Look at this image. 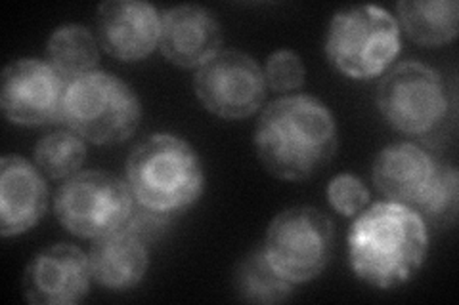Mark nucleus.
I'll use <instances>...</instances> for the list:
<instances>
[{
	"label": "nucleus",
	"instance_id": "f257e3e1",
	"mask_svg": "<svg viewBox=\"0 0 459 305\" xmlns=\"http://www.w3.org/2000/svg\"><path fill=\"white\" fill-rule=\"evenodd\" d=\"M332 111L312 96H285L263 111L255 128L258 161L280 180L303 182L337 153Z\"/></svg>",
	"mask_w": 459,
	"mask_h": 305
},
{
	"label": "nucleus",
	"instance_id": "f03ea898",
	"mask_svg": "<svg viewBox=\"0 0 459 305\" xmlns=\"http://www.w3.org/2000/svg\"><path fill=\"white\" fill-rule=\"evenodd\" d=\"M427 224L411 207L381 200L356 216L349 229V261L358 279L376 288L408 283L423 266Z\"/></svg>",
	"mask_w": 459,
	"mask_h": 305
},
{
	"label": "nucleus",
	"instance_id": "7ed1b4c3",
	"mask_svg": "<svg viewBox=\"0 0 459 305\" xmlns=\"http://www.w3.org/2000/svg\"><path fill=\"white\" fill-rule=\"evenodd\" d=\"M125 172L136 205L161 214L188 208L205 185L197 153L172 134H153L140 141L128 155Z\"/></svg>",
	"mask_w": 459,
	"mask_h": 305
},
{
	"label": "nucleus",
	"instance_id": "20e7f679",
	"mask_svg": "<svg viewBox=\"0 0 459 305\" xmlns=\"http://www.w3.org/2000/svg\"><path fill=\"white\" fill-rule=\"evenodd\" d=\"M142 119V104L119 77L92 71L67 84L62 121L84 141L96 145L121 143L134 134Z\"/></svg>",
	"mask_w": 459,
	"mask_h": 305
},
{
	"label": "nucleus",
	"instance_id": "39448f33",
	"mask_svg": "<svg viewBox=\"0 0 459 305\" xmlns=\"http://www.w3.org/2000/svg\"><path fill=\"white\" fill-rule=\"evenodd\" d=\"M400 48V25L379 6L342 8L327 27V60L351 79L362 80L381 75L394 62Z\"/></svg>",
	"mask_w": 459,
	"mask_h": 305
},
{
	"label": "nucleus",
	"instance_id": "423d86ee",
	"mask_svg": "<svg viewBox=\"0 0 459 305\" xmlns=\"http://www.w3.org/2000/svg\"><path fill=\"white\" fill-rule=\"evenodd\" d=\"M134 208L126 182L102 170H84L65 180L54 197V212L69 233L100 239L125 227Z\"/></svg>",
	"mask_w": 459,
	"mask_h": 305
},
{
	"label": "nucleus",
	"instance_id": "0eeeda50",
	"mask_svg": "<svg viewBox=\"0 0 459 305\" xmlns=\"http://www.w3.org/2000/svg\"><path fill=\"white\" fill-rule=\"evenodd\" d=\"M333 224L322 210L295 207L270 222L263 250L281 277L300 284L324 273L333 254Z\"/></svg>",
	"mask_w": 459,
	"mask_h": 305
},
{
	"label": "nucleus",
	"instance_id": "6e6552de",
	"mask_svg": "<svg viewBox=\"0 0 459 305\" xmlns=\"http://www.w3.org/2000/svg\"><path fill=\"white\" fill-rule=\"evenodd\" d=\"M377 107L402 134H427L448 113V94L440 72L421 62L393 67L377 86Z\"/></svg>",
	"mask_w": 459,
	"mask_h": 305
},
{
	"label": "nucleus",
	"instance_id": "1a4fd4ad",
	"mask_svg": "<svg viewBox=\"0 0 459 305\" xmlns=\"http://www.w3.org/2000/svg\"><path fill=\"white\" fill-rule=\"evenodd\" d=\"M194 90L207 111L238 121L251 117L261 107L266 80L251 55L239 50H221L199 65Z\"/></svg>",
	"mask_w": 459,
	"mask_h": 305
},
{
	"label": "nucleus",
	"instance_id": "9d476101",
	"mask_svg": "<svg viewBox=\"0 0 459 305\" xmlns=\"http://www.w3.org/2000/svg\"><path fill=\"white\" fill-rule=\"evenodd\" d=\"M67 84L48 62L22 57L6 65L0 86V106L8 121L40 126L62 119Z\"/></svg>",
	"mask_w": 459,
	"mask_h": 305
},
{
	"label": "nucleus",
	"instance_id": "9b49d317",
	"mask_svg": "<svg viewBox=\"0 0 459 305\" xmlns=\"http://www.w3.org/2000/svg\"><path fill=\"white\" fill-rule=\"evenodd\" d=\"M91 261L74 244H54L29 261L22 290L29 303L71 305L79 303L91 288Z\"/></svg>",
	"mask_w": 459,
	"mask_h": 305
},
{
	"label": "nucleus",
	"instance_id": "f8f14e48",
	"mask_svg": "<svg viewBox=\"0 0 459 305\" xmlns=\"http://www.w3.org/2000/svg\"><path fill=\"white\" fill-rule=\"evenodd\" d=\"M161 16L142 0H108L96 12L98 45L121 62L148 57L160 45Z\"/></svg>",
	"mask_w": 459,
	"mask_h": 305
},
{
	"label": "nucleus",
	"instance_id": "ddd939ff",
	"mask_svg": "<svg viewBox=\"0 0 459 305\" xmlns=\"http://www.w3.org/2000/svg\"><path fill=\"white\" fill-rule=\"evenodd\" d=\"M222 29L212 13L195 4L169 8L161 13L160 50L178 67H199L221 52Z\"/></svg>",
	"mask_w": 459,
	"mask_h": 305
},
{
	"label": "nucleus",
	"instance_id": "4468645a",
	"mask_svg": "<svg viewBox=\"0 0 459 305\" xmlns=\"http://www.w3.org/2000/svg\"><path fill=\"white\" fill-rule=\"evenodd\" d=\"M48 207V189L37 166L18 155L0 161V235L16 237L39 224Z\"/></svg>",
	"mask_w": 459,
	"mask_h": 305
},
{
	"label": "nucleus",
	"instance_id": "2eb2a0df",
	"mask_svg": "<svg viewBox=\"0 0 459 305\" xmlns=\"http://www.w3.org/2000/svg\"><path fill=\"white\" fill-rule=\"evenodd\" d=\"M435 170L433 158L418 145L394 143L373 163V183L386 199L415 208L427 193Z\"/></svg>",
	"mask_w": 459,
	"mask_h": 305
},
{
	"label": "nucleus",
	"instance_id": "dca6fc26",
	"mask_svg": "<svg viewBox=\"0 0 459 305\" xmlns=\"http://www.w3.org/2000/svg\"><path fill=\"white\" fill-rule=\"evenodd\" d=\"M89 261L92 279L109 290L134 288L146 277L150 264L146 242L126 229L96 239Z\"/></svg>",
	"mask_w": 459,
	"mask_h": 305
},
{
	"label": "nucleus",
	"instance_id": "f3484780",
	"mask_svg": "<svg viewBox=\"0 0 459 305\" xmlns=\"http://www.w3.org/2000/svg\"><path fill=\"white\" fill-rule=\"evenodd\" d=\"M396 10L404 31L423 47L448 45L457 37L459 4L455 0H400Z\"/></svg>",
	"mask_w": 459,
	"mask_h": 305
},
{
	"label": "nucleus",
	"instance_id": "a211bd4d",
	"mask_svg": "<svg viewBox=\"0 0 459 305\" xmlns=\"http://www.w3.org/2000/svg\"><path fill=\"white\" fill-rule=\"evenodd\" d=\"M98 38L89 27L67 23L57 27L47 42V62L65 84L96 71L100 62Z\"/></svg>",
	"mask_w": 459,
	"mask_h": 305
},
{
	"label": "nucleus",
	"instance_id": "6ab92c4d",
	"mask_svg": "<svg viewBox=\"0 0 459 305\" xmlns=\"http://www.w3.org/2000/svg\"><path fill=\"white\" fill-rule=\"evenodd\" d=\"M234 286L238 296L249 303H280L293 294V283L272 267L263 246L239 261Z\"/></svg>",
	"mask_w": 459,
	"mask_h": 305
},
{
	"label": "nucleus",
	"instance_id": "aec40b11",
	"mask_svg": "<svg viewBox=\"0 0 459 305\" xmlns=\"http://www.w3.org/2000/svg\"><path fill=\"white\" fill-rule=\"evenodd\" d=\"M86 158L84 140L74 130H57L35 148V165L50 180H69L81 172Z\"/></svg>",
	"mask_w": 459,
	"mask_h": 305
},
{
	"label": "nucleus",
	"instance_id": "412c9836",
	"mask_svg": "<svg viewBox=\"0 0 459 305\" xmlns=\"http://www.w3.org/2000/svg\"><path fill=\"white\" fill-rule=\"evenodd\" d=\"M459 176L454 166H437L427 193L413 210L435 225H450L457 214Z\"/></svg>",
	"mask_w": 459,
	"mask_h": 305
},
{
	"label": "nucleus",
	"instance_id": "4be33fe9",
	"mask_svg": "<svg viewBox=\"0 0 459 305\" xmlns=\"http://www.w3.org/2000/svg\"><path fill=\"white\" fill-rule=\"evenodd\" d=\"M263 72L266 86H270L276 92H290L300 89L307 75L303 60L291 50H278L270 54Z\"/></svg>",
	"mask_w": 459,
	"mask_h": 305
},
{
	"label": "nucleus",
	"instance_id": "5701e85b",
	"mask_svg": "<svg viewBox=\"0 0 459 305\" xmlns=\"http://www.w3.org/2000/svg\"><path fill=\"white\" fill-rule=\"evenodd\" d=\"M327 199L339 214L356 216L369 202V191L360 178L352 174H339L327 185Z\"/></svg>",
	"mask_w": 459,
	"mask_h": 305
}]
</instances>
